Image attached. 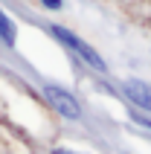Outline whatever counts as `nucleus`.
<instances>
[{
  "mask_svg": "<svg viewBox=\"0 0 151 154\" xmlns=\"http://www.w3.org/2000/svg\"><path fill=\"white\" fill-rule=\"evenodd\" d=\"M0 44H3L6 50H15L17 47V26L3 9H0Z\"/></svg>",
  "mask_w": 151,
  "mask_h": 154,
  "instance_id": "4",
  "label": "nucleus"
},
{
  "mask_svg": "<svg viewBox=\"0 0 151 154\" xmlns=\"http://www.w3.org/2000/svg\"><path fill=\"white\" fill-rule=\"evenodd\" d=\"M41 93H44V99H47V105H50L52 111L58 113L61 119H67V122H82V119H84V108H82V102L76 99V93H70L67 87L47 82V85L41 87Z\"/></svg>",
  "mask_w": 151,
  "mask_h": 154,
  "instance_id": "2",
  "label": "nucleus"
},
{
  "mask_svg": "<svg viewBox=\"0 0 151 154\" xmlns=\"http://www.w3.org/2000/svg\"><path fill=\"white\" fill-rule=\"evenodd\" d=\"M41 3V9H47V12H61L64 9V0H38Z\"/></svg>",
  "mask_w": 151,
  "mask_h": 154,
  "instance_id": "6",
  "label": "nucleus"
},
{
  "mask_svg": "<svg viewBox=\"0 0 151 154\" xmlns=\"http://www.w3.org/2000/svg\"><path fill=\"white\" fill-rule=\"evenodd\" d=\"M50 154H90V151H76V148H64V146H55Z\"/></svg>",
  "mask_w": 151,
  "mask_h": 154,
  "instance_id": "7",
  "label": "nucleus"
},
{
  "mask_svg": "<svg viewBox=\"0 0 151 154\" xmlns=\"http://www.w3.org/2000/svg\"><path fill=\"white\" fill-rule=\"evenodd\" d=\"M128 119L134 122V125H140L143 131H148V134H151V119L145 116V113H140V111H134V108H131V111H128Z\"/></svg>",
  "mask_w": 151,
  "mask_h": 154,
  "instance_id": "5",
  "label": "nucleus"
},
{
  "mask_svg": "<svg viewBox=\"0 0 151 154\" xmlns=\"http://www.w3.org/2000/svg\"><path fill=\"white\" fill-rule=\"evenodd\" d=\"M119 93L131 102L134 111L151 113V82H145V79H122L119 82Z\"/></svg>",
  "mask_w": 151,
  "mask_h": 154,
  "instance_id": "3",
  "label": "nucleus"
},
{
  "mask_svg": "<svg viewBox=\"0 0 151 154\" xmlns=\"http://www.w3.org/2000/svg\"><path fill=\"white\" fill-rule=\"evenodd\" d=\"M47 32H50V38H55V41L64 47V50H70L76 55V58L82 61V64H87V67L93 70V73H99V76H108L110 67H108V61H105V55H102L93 44H87L82 38V35H76L73 29H67V26H61V23H50L47 26Z\"/></svg>",
  "mask_w": 151,
  "mask_h": 154,
  "instance_id": "1",
  "label": "nucleus"
}]
</instances>
